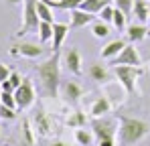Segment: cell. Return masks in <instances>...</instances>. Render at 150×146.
<instances>
[{
  "mask_svg": "<svg viewBox=\"0 0 150 146\" xmlns=\"http://www.w3.org/2000/svg\"><path fill=\"white\" fill-rule=\"evenodd\" d=\"M114 73L120 81V85L124 87L126 94L134 91V83L136 79L142 75V67H134V65H114Z\"/></svg>",
  "mask_w": 150,
  "mask_h": 146,
  "instance_id": "4",
  "label": "cell"
},
{
  "mask_svg": "<svg viewBox=\"0 0 150 146\" xmlns=\"http://www.w3.org/2000/svg\"><path fill=\"white\" fill-rule=\"evenodd\" d=\"M0 89H2V91H14V85L6 79V81H2V83H0Z\"/></svg>",
  "mask_w": 150,
  "mask_h": 146,
  "instance_id": "33",
  "label": "cell"
},
{
  "mask_svg": "<svg viewBox=\"0 0 150 146\" xmlns=\"http://www.w3.org/2000/svg\"><path fill=\"white\" fill-rule=\"evenodd\" d=\"M110 4H114V0H83V4H81L79 8L85 10V12L100 14L101 8H105V6H110Z\"/></svg>",
  "mask_w": 150,
  "mask_h": 146,
  "instance_id": "17",
  "label": "cell"
},
{
  "mask_svg": "<svg viewBox=\"0 0 150 146\" xmlns=\"http://www.w3.org/2000/svg\"><path fill=\"white\" fill-rule=\"evenodd\" d=\"M140 63H142V59H140L138 49L134 47V43L126 45L122 49V53L116 59H112V65H134V67H140Z\"/></svg>",
  "mask_w": 150,
  "mask_h": 146,
  "instance_id": "8",
  "label": "cell"
},
{
  "mask_svg": "<svg viewBox=\"0 0 150 146\" xmlns=\"http://www.w3.org/2000/svg\"><path fill=\"white\" fill-rule=\"evenodd\" d=\"M51 146H69V144H65V142H53Z\"/></svg>",
  "mask_w": 150,
  "mask_h": 146,
  "instance_id": "36",
  "label": "cell"
},
{
  "mask_svg": "<svg viewBox=\"0 0 150 146\" xmlns=\"http://www.w3.org/2000/svg\"><path fill=\"white\" fill-rule=\"evenodd\" d=\"M14 97H16V108L18 110H26L33 106L35 101V87H33V81L30 79H25L21 83V87L14 89Z\"/></svg>",
  "mask_w": 150,
  "mask_h": 146,
  "instance_id": "7",
  "label": "cell"
},
{
  "mask_svg": "<svg viewBox=\"0 0 150 146\" xmlns=\"http://www.w3.org/2000/svg\"><path fill=\"white\" fill-rule=\"evenodd\" d=\"M69 30H71V24H65V23H53V41H51V45H53V51H59L61 45H63V41L67 39V35H69Z\"/></svg>",
  "mask_w": 150,
  "mask_h": 146,
  "instance_id": "10",
  "label": "cell"
},
{
  "mask_svg": "<svg viewBox=\"0 0 150 146\" xmlns=\"http://www.w3.org/2000/svg\"><path fill=\"white\" fill-rule=\"evenodd\" d=\"M0 94H2V89H0ZM0 103H2V101H0Z\"/></svg>",
  "mask_w": 150,
  "mask_h": 146,
  "instance_id": "38",
  "label": "cell"
},
{
  "mask_svg": "<svg viewBox=\"0 0 150 146\" xmlns=\"http://www.w3.org/2000/svg\"><path fill=\"white\" fill-rule=\"evenodd\" d=\"M39 39H41V43H49L53 41V23H45V21H41L39 24Z\"/></svg>",
  "mask_w": 150,
  "mask_h": 146,
  "instance_id": "22",
  "label": "cell"
},
{
  "mask_svg": "<svg viewBox=\"0 0 150 146\" xmlns=\"http://www.w3.org/2000/svg\"><path fill=\"white\" fill-rule=\"evenodd\" d=\"M93 21H96V14L93 12H85L81 8L71 10V28H83V26L91 24Z\"/></svg>",
  "mask_w": 150,
  "mask_h": 146,
  "instance_id": "11",
  "label": "cell"
},
{
  "mask_svg": "<svg viewBox=\"0 0 150 146\" xmlns=\"http://www.w3.org/2000/svg\"><path fill=\"white\" fill-rule=\"evenodd\" d=\"M51 8H61V10H75L83 4V0H43Z\"/></svg>",
  "mask_w": 150,
  "mask_h": 146,
  "instance_id": "19",
  "label": "cell"
},
{
  "mask_svg": "<svg viewBox=\"0 0 150 146\" xmlns=\"http://www.w3.org/2000/svg\"><path fill=\"white\" fill-rule=\"evenodd\" d=\"M67 126H71V128H83V126H85V114L73 112V114L67 118Z\"/></svg>",
  "mask_w": 150,
  "mask_h": 146,
  "instance_id": "25",
  "label": "cell"
},
{
  "mask_svg": "<svg viewBox=\"0 0 150 146\" xmlns=\"http://www.w3.org/2000/svg\"><path fill=\"white\" fill-rule=\"evenodd\" d=\"M61 55L59 51H53L49 59H45L41 65H37V75H39V81L43 85V91L49 97H55L59 94V87H61Z\"/></svg>",
  "mask_w": 150,
  "mask_h": 146,
  "instance_id": "1",
  "label": "cell"
},
{
  "mask_svg": "<svg viewBox=\"0 0 150 146\" xmlns=\"http://www.w3.org/2000/svg\"><path fill=\"white\" fill-rule=\"evenodd\" d=\"M91 130L96 134L98 140H114L116 138V124L112 120H105V118H93L91 120Z\"/></svg>",
  "mask_w": 150,
  "mask_h": 146,
  "instance_id": "5",
  "label": "cell"
},
{
  "mask_svg": "<svg viewBox=\"0 0 150 146\" xmlns=\"http://www.w3.org/2000/svg\"><path fill=\"white\" fill-rule=\"evenodd\" d=\"M114 6L120 8L128 18H130V14L134 12V0H114Z\"/></svg>",
  "mask_w": 150,
  "mask_h": 146,
  "instance_id": "26",
  "label": "cell"
},
{
  "mask_svg": "<svg viewBox=\"0 0 150 146\" xmlns=\"http://www.w3.org/2000/svg\"><path fill=\"white\" fill-rule=\"evenodd\" d=\"M81 87H79V83L77 81H61V87H59V96L61 99L65 101V103H69V106H75L79 99H81Z\"/></svg>",
  "mask_w": 150,
  "mask_h": 146,
  "instance_id": "9",
  "label": "cell"
},
{
  "mask_svg": "<svg viewBox=\"0 0 150 146\" xmlns=\"http://www.w3.org/2000/svg\"><path fill=\"white\" fill-rule=\"evenodd\" d=\"M37 4H39V0H25L23 2V26L16 30V37L39 33L41 18H39V12H37Z\"/></svg>",
  "mask_w": 150,
  "mask_h": 146,
  "instance_id": "3",
  "label": "cell"
},
{
  "mask_svg": "<svg viewBox=\"0 0 150 146\" xmlns=\"http://www.w3.org/2000/svg\"><path fill=\"white\" fill-rule=\"evenodd\" d=\"M140 23L150 21V2L146 0H134V12H132Z\"/></svg>",
  "mask_w": 150,
  "mask_h": 146,
  "instance_id": "16",
  "label": "cell"
},
{
  "mask_svg": "<svg viewBox=\"0 0 150 146\" xmlns=\"http://www.w3.org/2000/svg\"><path fill=\"white\" fill-rule=\"evenodd\" d=\"M10 69H8V65H4V63H0V83L2 81H6L8 77H10Z\"/></svg>",
  "mask_w": 150,
  "mask_h": 146,
  "instance_id": "32",
  "label": "cell"
},
{
  "mask_svg": "<svg viewBox=\"0 0 150 146\" xmlns=\"http://www.w3.org/2000/svg\"><path fill=\"white\" fill-rule=\"evenodd\" d=\"M114 12H116V6L114 4H110V6H105V8H101L100 12V21H103V23H112L114 21Z\"/></svg>",
  "mask_w": 150,
  "mask_h": 146,
  "instance_id": "29",
  "label": "cell"
},
{
  "mask_svg": "<svg viewBox=\"0 0 150 146\" xmlns=\"http://www.w3.org/2000/svg\"><path fill=\"white\" fill-rule=\"evenodd\" d=\"M65 67L73 75H81V55L75 47L67 49V53H65Z\"/></svg>",
  "mask_w": 150,
  "mask_h": 146,
  "instance_id": "12",
  "label": "cell"
},
{
  "mask_svg": "<svg viewBox=\"0 0 150 146\" xmlns=\"http://www.w3.org/2000/svg\"><path fill=\"white\" fill-rule=\"evenodd\" d=\"M35 124H37V130H39L41 134H47V132H49V122H47V118H45L43 112H39V114L35 116Z\"/></svg>",
  "mask_w": 150,
  "mask_h": 146,
  "instance_id": "27",
  "label": "cell"
},
{
  "mask_svg": "<svg viewBox=\"0 0 150 146\" xmlns=\"http://www.w3.org/2000/svg\"><path fill=\"white\" fill-rule=\"evenodd\" d=\"M0 101H2V106H8V108L18 110V108H16V97H14V91H2V94H0Z\"/></svg>",
  "mask_w": 150,
  "mask_h": 146,
  "instance_id": "28",
  "label": "cell"
},
{
  "mask_svg": "<svg viewBox=\"0 0 150 146\" xmlns=\"http://www.w3.org/2000/svg\"><path fill=\"white\" fill-rule=\"evenodd\" d=\"M45 53V49L41 45H35V43H14L10 45V55L12 57H26V59H41Z\"/></svg>",
  "mask_w": 150,
  "mask_h": 146,
  "instance_id": "6",
  "label": "cell"
},
{
  "mask_svg": "<svg viewBox=\"0 0 150 146\" xmlns=\"http://www.w3.org/2000/svg\"><path fill=\"white\" fill-rule=\"evenodd\" d=\"M146 35H148V28L142 23L140 24H130V26L126 28V37H128L130 43H140V41L146 39Z\"/></svg>",
  "mask_w": 150,
  "mask_h": 146,
  "instance_id": "14",
  "label": "cell"
},
{
  "mask_svg": "<svg viewBox=\"0 0 150 146\" xmlns=\"http://www.w3.org/2000/svg\"><path fill=\"white\" fill-rule=\"evenodd\" d=\"M91 35L96 39H105L110 35V24L103 23V21H93L91 23Z\"/></svg>",
  "mask_w": 150,
  "mask_h": 146,
  "instance_id": "20",
  "label": "cell"
},
{
  "mask_svg": "<svg viewBox=\"0 0 150 146\" xmlns=\"http://www.w3.org/2000/svg\"><path fill=\"white\" fill-rule=\"evenodd\" d=\"M118 120H120L118 134H120V144L122 146H134L150 134V122L146 120L130 118L124 114H118Z\"/></svg>",
  "mask_w": 150,
  "mask_h": 146,
  "instance_id": "2",
  "label": "cell"
},
{
  "mask_svg": "<svg viewBox=\"0 0 150 146\" xmlns=\"http://www.w3.org/2000/svg\"><path fill=\"white\" fill-rule=\"evenodd\" d=\"M98 146H116L114 140H98Z\"/></svg>",
  "mask_w": 150,
  "mask_h": 146,
  "instance_id": "35",
  "label": "cell"
},
{
  "mask_svg": "<svg viewBox=\"0 0 150 146\" xmlns=\"http://www.w3.org/2000/svg\"><path fill=\"white\" fill-rule=\"evenodd\" d=\"M126 47V41H122V39H114V41H110L105 47L101 49L100 57L101 59H108V61H112V59H116L120 53H122V49Z\"/></svg>",
  "mask_w": 150,
  "mask_h": 146,
  "instance_id": "13",
  "label": "cell"
},
{
  "mask_svg": "<svg viewBox=\"0 0 150 146\" xmlns=\"http://www.w3.org/2000/svg\"><path fill=\"white\" fill-rule=\"evenodd\" d=\"M14 118H16L14 108H8V106L0 103V120H14Z\"/></svg>",
  "mask_w": 150,
  "mask_h": 146,
  "instance_id": "30",
  "label": "cell"
},
{
  "mask_svg": "<svg viewBox=\"0 0 150 146\" xmlns=\"http://www.w3.org/2000/svg\"><path fill=\"white\" fill-rule=\"evenodd\" d=\"M8 81H10V83L14 85V89H16V87H21V83L25 81V77H21V73L12 71V73H10V77H8Z\"/></svg>",
  "mask_w": 150,
  "mask_h": 146,
  "instance_id": "31",
  "label": "cell"
},
{
  "mask_svg": "<svg viewBox=\"0 0 150 146\" xmlns=\"http://www.w3.org/2000/svg\"><path fill=\"white\" fill-rule=\"evenodd\" d=\"M89 75H91L93 81H100V83H103V81L110 79V75H108V71H105V67L100 65V63H96V65L89 67Z\"/></svg>",
  "mask_w": 150,
  "mask_h": 146,
  "instance_id": "21",
  "label": "cell"
},
{
  "mask_svg": "<svg viewBox=\"0 0 150 146\" xmlns=\"http://www.w3.org/2000/svg\"><path fill=\"white\" fill-rule=\"evenodd\" d=\"M25 136H26V140L28 142H33L35 138H33V130H30V124L28 122H25Z\"/></svg>",
  "mask_w": 150,
  "mask_h": 146,
  "instance_id": "34",
  "label": "cell"
},
{
  "mask_svg": "<svg viewBox=\"0 0 150 146\" xmlns=\"http://www.w3.org/2000/svg\"><path fill=\"white\" fill-rule=\"evenodd\" d=\"M37 12H39V18H41V21H45V23H55V21H53V8H51L47 2L39 0V4H37Z\"/></svg>",
  "mask_w": 150,
  "mask_h": 146,
  "instance_id": "23",
  "label": "cell"
},
{
  "mask_svg": "<svg viewBox=\"0 0 150 146\" xmlns=\"http://www.w3.org/2000/svg\"><path fill=\"white\" fill-rule=\"evenodd\" d=\"M112 110V103H110V99L108 97H98L93 103H91V110H89V114H91V118H103L108 112Z\"/></svg>",
  "mask_w": 150,
  "mask_h": 146,
  "instance_id": "15",
  "label": "cell"
},
{
  "mask_svg": "<svg viewBox=\"0 0 150 146\" xmlns=\"http://www.w3.org/2000/svg\"><path fill=\"white\" fill-rule=\"evenodd\" d=\"M126 18H128V16H126L124 12H122L120 8H116V12H114V21H112V24L116 26V30H118V33H122V30H126V28H128V26H126Z\"/></svg>",
  "mask_w": 150,
  "mask_h": 146,
  "instance_id": "24",
  "label": "cell"
},
{
  "mask_svg": "<svg viewBox=\"0 0 150 146\" xmlns=\"http://www.w3.org/2000/svg\"><path fill=\"white\" fill-rule=\"evenodd\" d=\"M10 4H21V2H25V0H8Z\"/></svg>",
  "mask_w": 150,
  "mask_h": 146,
  "instance_id": "37",
  "label": "cell"
},
{
  "mask_svg": "<svg viewBox=\"0 0 150 146\" xmlns=\"http://www.w3.org/2000/svg\"><path fill=\"white\" fill-rule=\"evenodd\" d=\"M93 140H96L93 130H85V126L83 128H75V142L79 146H91Z\"/></svg>",
  "mask_w": 150,
  "mask_h": 146,
  "instance_id": "18",
  "label": "cell"
}]
</instances>
